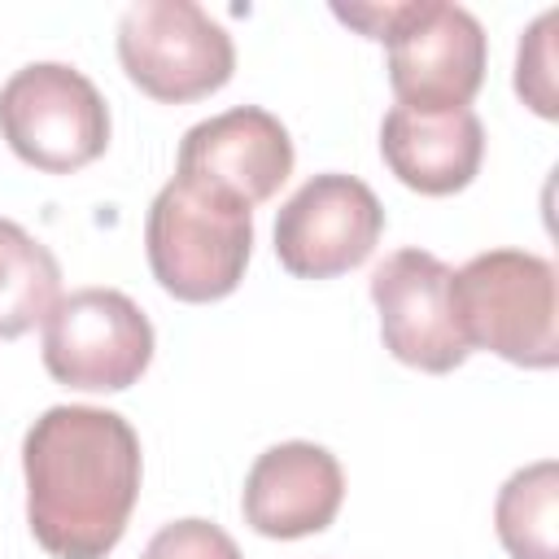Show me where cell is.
<instances>
[{
  "label": "cell",
  "instance_id": "cell-3",
  "mask_svg": "<svg viewBox=\"0 0 559 559\" xmlns=\"http://www.w3.org/2000/svg\"><path fill=\"white\" fill-rule=\"evenodd\" d=\"M144 253L153 280L175 301H223L245 280L253 253V210L214 188L170 179L148 205Z\"/></svg>",
  "mask_w": 559,
  "mask_h": 559
},
{
  "label": "cell",
  "instance_id": "cell-6",
  "mask_svg": "<svg viewBox=\"0 0 559 559\" xmlns=\"http://www.w3.org/2000/svg\"><path fill=\"white\" fill-rule=\"evenodd\" d=\"M118 61L127 79L162 100L192 105L236 74V44L192 0H135L118 17Z\"/></svg>",
  "mask_w": 559,
  "mask_h": 559
},
{
  "label": "cell",
  "instance_id": "cell-7",
  "mask_svg": "<svg viewBox=\"0 0 559 559\" xmlns=\"http://www.w3.org/2000/svg\"><path fill=\"white\" fill-rule=\"evenodd\" d=\"M148 314L118 288H74L44 319V367L79 393H122L153 362Z\"/></svg>",
  "mask_w": 559,
  "mask_h": 559
},
{
  "label": "cell",
  "instance_id": "cell-10",
  "mask_svg": "<svg viewBox=\"0 0 559 559\" xmlns=\"http://www.w3.org/2000/svg\"><path fill=\"white\" fill-rule=\"evenodd\" d=\"M293 162L297 153L288 127L258 105H236L183 131L175 179L214 188L253 210L284 188Z\"/></svg>",
  "mask_w": 559,
  "mask_h": 559
},
{
  "label": "cell",
  "instance_id": "cell-1",
  "mask_svg": "<svg viewBox=\"0 0 559 559\" xmlns=\"http://www.w3.org/2000/svg\"><path fill=\"white\" fill-rule=\"evenodd\" d=\"M26 524L52 559H105L140 498V437L105 406H48L22 437Z\"/></svg>",
  "mask_w": 559,
  "mask_h": 559
},
{
  "label": "cell",
  "instance_id": "cell-12",
  "mask_svg": "<svg viewBox=\"0 0 559 559\" xmlns=\"http://www.w3.org/2000/svg\"><path fill=\"white\" fill-rule=\"evenodd\" d=\"M380 157L397 183L419 197L463 192L485 162V127L472 109L415 114L393 105L380 122Z\"/></svg>",
  "mask_w": 559,
  "mask_h": 559
},
{
  "label": "cell",
  "instance_id": "cell-15",
  "mask_svg": "<svg viewBox=\"0 0 559 559\" xmlns=\"http://www.w3.org/2000/svg\"><path fill=\"white\" fill-rule=\"evenodd\" d=\"M555 22L559 13H542L515 52V92L537 118H559V92H555Z\"/></svg>",
  "mask_w": 559,
  "mask_h": 559
},
{
  "label": "cell",
  "instance_id": "cell-9",
  "mask_svg": "<svg viewBox=\"0 0 559 559\" xmlns=\"http://www.w3.org/2000/svg\"><path fill=\"white\" fill-rule=\"evenodd\" d=\"M454 271L428 249H393L371 271V306L384 349L415 371L445 376L467 362V341L454 323Z\"/></svg>",
  "mask_w": 559,
  "mask_h": 559
},
{
  "label": "cell",
  "instance_id": "cell-5",
  "mask_svg": "<svg viewBox=\"0 0 559 559\" xmlns=\"http://www.w3.org/2000/svg\"><path fill=\"white\" fill-rule=\"evenodd\" d=\"M0 140L44 175H74L109 148V105L66 61H31L0 87Z\"/></svg>",
  "mask_w": 559,
  "mask_h": 559
},
{
  "label": "cell",
  "instance_id": "cell-16",
  "mask_svg": "<svg viewBox=\"0 0 559 559\" xmlns=\"http://www.w3.org/2000/svg\"><path fill=\"white\" fill-rule=\"evenodd\" d=\"M140 559H245L240 546L231 542L227 528H218L214 520L188 515V520H170L162 524Z\"/></svg>",
  "mask_w": 559,
  "mask_h": 559
},
{
  "label": "cell",
  "instance_id": "cell-13",
  "mask_svg": "<svg viewBox=\"0 0 559 559\" xmlns=\"http://www.w3.org/2000/svg\"><path fill=\"white\" fill-rule=\"evenodd\" d=\"M61 301V266L22 223L0 218V341L26 336Z\"/></svg>",
  "mask_w": 559,
  "mask_h": 559
},
{
  "label": "cell",
  "instance_id": "cell-14",
  "mask_svg": "<svg viewBox=\"0 0 559 559\" xmlns=\"http://www.w3.org/2000/svg\"><path fill=\"white\" fill-rule=\"evenodd\" d=\"M559 511V463L537 459L507 476L493 502V528L511 559H559L555 537Z\"/></svg>",
  "mask_w": 559,
  "mask_h": 559
},
{
  "label": "cell",
  "instance_id": "cell-4",
  "mask_svg": "<svg viewBox=\"0 0 559 559\" xmlns=\"http://www.w3.org/2000/svg\"><path fill=\"white\" fill-rule=\"evenodd\" d=\"M454 323L467 349L550 371L559 362L555 266L528 249H489L454 271Z\"/></svg>",
  "mask_w": 559,
  "mask_h": 559
},
{
  "label": "cell",
  "instance_id": "cell-2",
  "mask_svg": "<svg viewBox=\"0 0 559 559\" xmlns=\"http://www.w3.org/2000/svg\"><path fill=\"white\" fill-rule=\"evenodd\" d=\"M332 13L389 48V87L402 109L450 114L467 109L485 83V26L463 4H332Z\"/></svg>",
  "mask_w": 559,
  "mask_h": 559
},
{
  "label": "cell",
  "instance_id": "cell-8",
  "mask_svg": "<svg viewBox=\"0 0 559 559\" xmlns=\"http://www.w3.org/2000/svg\"><path fill=\"white\" fill-rule=\"evenodd\" d=\"M384 236V205L341 170L310 175L275 214V258L297 280H336L362 266Z\"/></svg>",
  "mask_w": 559,
  "mask_h": 559
},
{
  "label": "cell",
  "instance_id": "cell-11",
  "mask_svg": "<svg viewBox=\"0 0 559 559\" xmlns=\"http://www.w3.org/2000/svg\"><path fill=\"white\" fill-rule=\"evenodd\" d=\"M345 502V472L314 441H280L262 450L245 476L240 511L258 537L297 542L323 533Z\"/></svg>",
  "mask_w": 559,
  "mask_h": 559
}]
</instances>
